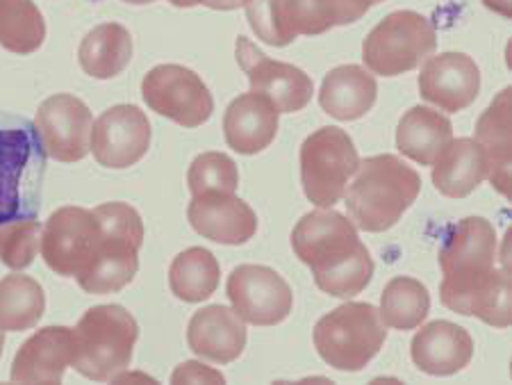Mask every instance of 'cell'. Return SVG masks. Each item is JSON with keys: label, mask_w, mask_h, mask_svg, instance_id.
I'll use <instances>...</instances> for the list:
<instances>
[{"label": "cell", "mask_w": 512, "mask_h": 385, "mask_svg": "<svg viewBox=\"0 0 512 385\" xmlns=\"http://www.w3.org/2000/svg\"><path fill=\"white\" fill-rule=\"evenodd\" d=\"M292 249L315 274L321 292L353 299L374 278V260L351 219L330 208L305 215L292 231Z\"/></svg>", "instance_id": "obj_1"}, {"label": "cell", "mask_w": 512, "mask_h": 385, "mask_svg": "<svg viewBox=\"0 0 512 385\" xmlns=\"http://www.w3.org/2000/svg\"><path fill=\"white\" fill-rule=\"evenodd\" d=\"M419 192L421 178L417 171L396 155L383 153L360 162L342 199L355 228L365 233H383L399 224Z\"/></svg>", "instance_id": "obj_2"}, {"label": "cell", "mask_w": 512, "mask_h": 385, "mask_svg": "<svg viewBox=\"0 0 512 385\" xmlns=\"http://www.w3.org/2000/svg\"><path fill=\"white\" fill-rule=\"evenodd\" d=\"M46 160L37 126L19 114L0 112V226L37 219Z\"/></svg>", "instance_id": "obj_3"}, {"label": "cell", "mask_w": 512, "mask_h": 385, "mask_svg": "<svg viewBox=\"0 0 512 385\" xmlns=\"http://www.w3.org/2000/svg\"><path fill=\"white\" fill-rule=\"evenodd\" d=\"M103 240L92 265L78 276V285L89 294L121 292L139 272V249L144 244V224L128 203H103L94 208Z\"/></svg>", "instance_id": "obj_4"}, {"label": "cell", "mask_w": 512, "mask_h": 385, "mask_svg": "<svg viewBox=\"0 0 512 385\" xmlns=\"http://www.w3.org/2000/svg\"><path fill=\"white\" fill-rule=\"evenodd\" d=\"M76 372L92 381H114L128 370L139 338V326L117 303L96 306L80 317L76 329Z\"/></svg>", "instance_id": "obj_5"}, {"label": "cell", "mask_w": 512, "mask_h": 385, "mask_svg": "<svg viewBox=\"0 0 512 385\" xmlns=\"http://www.w3.org/2000/svg\"><path fill=\"white\" fill-rule=\"evenodd\" d=\"M312 340L324 363L340 372H360L383 349L387 326L376 306L351 301L321 317Z\"/></svg>", "instance_id": "obj_6"}, {"label": "cell", "mask_w": 512, "mask_h": 385, "mask_svg": "<svg viewBox=\"0 0 512 385\" xmlns=\"http://www.w3.org/2000/svg\"><path fill=\"white\" fill-rule=\"evenodd\" d=\"M437 51L433 23L419 12L401 10L387 14L369 32L362 46L365 67L383 78H394L424 64Z\"/></svg>", "instance_id": "obj_7"}, {"label": "cell", "mask_w": 512, "mask_h": 385, "mask_svg": "<svg viewBox=\"0 0 512 385\" xmlns=\"http://www.w3.org/2000/svg\"><path fill=\"white\" fill-rule=\"evenodd\" d=\"M360 158L353 139L342 128H319L301 146L303 192L317 208H333L358 171Z\"/></svg>", "instance_id": "obj_8"}, {"label": "cell", "mask_w": 512, "mask_h": 385, "mask_svg": "<svg viewBox=\"0 0 512 385\" xmlns=\"http://www.w3.org/2000/svg\"><path fill=\"white\" fill-rule=\"evenodd\" d=\"M103 231L94 210L66 206L55 210L41 228V256L57 276H80L92 265Z\"/></svg>", "instance_id": "obj_9"}, {"label": "cell", "mask_w": 512, "mask_h": 385, "mask_svg": "<svg viewBox=\"0 0 512 385\" xmlns=\"http://www.w3.org/2000/svg\"><path fill=\"white\" fill-rule=\"evenodd\" d=\"M148 108L183 128H198L212 117L214 98L208 85L192 69L180 64H160L142 80Z\"/></svg>", "instance_id": "obj_10"}, {"label": "cell", "mask_w": 512, "mask_h": 385, "mask_svg": "<svg viewBox=\"0 0 512 385\" xmlns=\"http://www.w3.org/2000/svg\"><path fill=\"white\" fill-rule=\"evenodd\" d=\"M510 274L506 269H485L442 278L440 299L453 313L478 317L492 329H508L512 322Z\"/></svg>", "instance_id": "obj_11"}, {"label": "cell", "mask_w": 512, "mask_h": 385, "mask_svg": "<svg viewBox=\"0 0 512 385\" xmlns=\"http://www.w3.org/2000/svg\"><path fill=\"white\" fill-rule=\"evenodd\" d=\"M228 299L237 317L253 326H276L294 308L287 281L271 267L239 265L228 278Z\"/></svg>", "instance_id": "obj_12"}, {"label": "cell", "mask_w": 512, "mask_h": 385, "mask_svg": "<svg viewBox=\"0 0 512 385\" xmlns=\"http://www.w3.org/2000/svg\"><path fill=\"white\" fill-rule=\"evenodd\" d=\"M37 133L48 158L64 165L80 162L92 151V110L73 94L46 98L37 110Z\"/></svg>", "instance_id": "obj_13"}, {"label": "cell", "mask_w": 512, "mask_h": 385, "mask_svg": "<svg viewBox=\"0 0 512 385\" xmlns=\"http://www.w3.org/2000/svg\"><path fill=\"white\" fill-rule=\"evenodd\" d=\"M237 62L251 83V92L274 103L278 114L299 112L315 94L312 78L294 64L271 60L246 37H237Z\"/></svg>", "instance_id": "obj_14"}, {"label": "cell", "mask_w": 512, "mask_h": 385, "mask_svg": "<svg viewBox=\"0 0 512 385\" xmlns=\"http://www.w3.org/2000/svg\"><path fill=\"white\" fill-rule=\"evenodd\" d=\"M151 146V121L137 105H114L94 121L92 153L107 169L137 165Z\"/></svg>", "instance_id": "obj_15"}, {"label": "cell", "mask_w": 512, "mask_h": 385, "mask_svg": "<svg viewBox=\"0 0 512 385\" xmlns=\"http://www.w3.org/2000/svg\"><path fill=\"white\" fill-rule=\"evenodd\" d=\"M481 92V69L465 53L431 55L419 73V94L444 112H460Z\"/></svg>", "instance_id": "obj_16"}, {"label": "cell", "mask_w": 512, "mask_h": 385, "mask_svg": "<svg viewBox=\"0 0 512 385\" xmlns=\"http://www.w3.org/2000/svg\"><path fill=\"white\" fill-rule=\"evenodd\" d=\"M194 231L217 244L239 247L258 233V217L249 203L235 194H201L187 208Z\"/></svg>", "instance_id": "obj_17"}, {"label": "cell", "mask_w": 512, "mask_h": 385, "mask_svg": "<svg viewBox=\"0 0 512 385\" xmlns=\"http://www.w3.org/2000/svg\"><path fill=\"white\" fill-rule=\"evenodd\" d=\"M78 354L76 333L66 326H46L23 342L12 365L14 383H62L66 367Z\"/></svg>", "instance_id": "obj_18"}, {"label": "cell", "mask_w": 512, "mask_h": 385, "mask_svg": "<svg viewBox=\"0 0 512 385\" xmlns=\"http://www.w3.org/2000/svg\"><path fill=\"white\" fill-rule=\"evenodd\" d=\"M410 356L421 372L431 376H453L465 370L474 358V340L467 329L437 319L421 326L412 338Z\"/></svg>", "instance_id": "obj_19"}, {"label": "cell", "mask_w": 512, "mask_h": 385, "mask_svg": "<svg viewBox=\"0 0 512 385\" xmlns=\"http://www.w3.org/2000/svg\"><path fill=\"white\" fill-rule=\"evenodd\" d=\"M187 344L198 358L228 365L244 354L246 329L233 308L208 306L189 319Z\"/></svg>", "instance_id": "obj_20"}, {"label": "cell", "mask_w": 512, "mask_h": 385, "mask_svg": "<svg viewBox=\"0 0 512 385\" xmlns=\"http://www.w3.org/2000/svg\"><path fill=\"white\" fill-rule=\"evenodd\" d=\"M497 262V231L483 217H467L451 228L440 249L444 276L492 269Z\"/></svg>", "instance_id": "obj_21"}, {"label": "cell", "mask_w": 512, "mask_h": 385, "mask_svg": "<svg viewBox=\"0 0 512 385\" xmlns=\"http://www.w3.org/2000/svg\"><path fill=\"white\" fill-rule=\"evenodd\" d=\"M224 135L233 151L255 155L267 149L278 135V110L260 94H242L228 105Z\"/></svg>", "instance_id": "obj_22"}, {"label": "cell", "mask_w": 512, "mask_h": 385, "mask_svg": "<svg viewBox=\"0 0 512 385\" xmlns=\"http://www.w3.org/2000/svg\"><path fill=\"white\" fill-rule=\"evenodd\" d=\"M376 78L358 64H344L328 73L319 89L321 110L337 121H355L374 108Z\"/></svg>", "instance_id": "obj_23"}, {"label": "cell", "mask_w": 512, "mask_h": 385, "mask_svg": "<svg viewBox=\"0 0 512 385\" xmlns=\"http://www.w3.org/2000/svg\"><path fill=\"white\" fill-rule=\"evenodd\" d=\"M510 96L512 89L506 87L490 103L476 124V139L487 160V178L497 187V192L510 199Z\"/></svg>", "instance_id": "obj_24"}, {"label": "cell", "mask_w": 512, "mask_h": 385, "mask_svg": "<svg viewBox=\"0 0 512 385\" xmlns=\"http://www.w3.org/2000/svg\"><path fill=\"white\" fill-rule=\"evenodd\" d=\"M487 180V160L474 139L460 137L451 144L433 165L435 190L449 199H465Z\"/></svg>", "instance_id": "obj_25"}, {"label": "cell", "mask_w": 512, "mask_h": 385, "mask_svg": "<svg viewBox=\"0 0 512 385\" xmlns=\"http://www.w3.org/2000/svg\"><path fill=\"white\" fill-rule=\"evenodd\" d=\"M453 139L451 121L442 112L424 108L408 110L396 128V149L419 165L433 167Z\"/></svg>", "instance_id": "obj_26"}, {"label": "cell", "mask_w": 512, "mask_h": 385, "mask_svg": "<svg viewBox=\"0 0 512 385\" xmlns=\"http://www.w3.org/2000/svg\"><path fill=\"white\" fill-rule=\"evenodd\" d=\"M78 60L87 76L98 80L117 78L132 60V37L121 23H101L82 39Z\"/></svg>", "instance_id": "obj_27"}, {"label": "cell", "mask_w": 512, "mask_h": 385, "mask_svg": "<svg viewBox=\"0 0 512 385\" xmlns=\"http://www.w3.org/2000/svg\"><path fill=\"white\" fill-rule=\"evenodd\" d=\"M221 269L212 251L192 247L176 256L169 269V288L180 301H208L219 288Z\"/></svg>", "instance_id": "obj_28"}, {"label": "cell", "mask_w": 512, "mask_h": 385, "mask_svg": "<svg viewBox=\"0 0 512 385\" xmlns=\"http://www.w3.org/2000/svg\"><path fill=\"white\" fill-rule=\"evenodd\" d=\"M46 310L44 288L26 274H10L0 281V329H35Z\"/></svg>", "instance_id": "obj_29"}, {"label": "cell", "mask_w": 512, "mask_h": 385, "mask_svg": "<svg viewBox=\"0 0 512 385\" xmlns=\"http://www.w3.org/2000/svg\"><path fill=\"white\" fill-rule=\"evenodd\" d=\"M381 319L387 329L412 331L419 329L431 313V294L417 278L396 276L387 283L381 297Z\"/></svg>", "instance_id": "obj_30"}, {"label": "cell", "mask_w": 512, "mask_h": 385, "mask_svg": "<svg viewBox=\"0 0 512 385\" xmlns=\"http://www.w3.org/2000/svg\"><path fill=\"white\" fill-rule=\"evenodd\" d=\"M374 5L378 0H292V26L296 35L317 37L360 21Z\"/></svg>", "instance_id": "obj_31"}, {"label": "cell", "mask_w": 512, "mask_h": 385, "mask_svg": "<svg viewBox=\"0 0 512 385\" xmlns=\"http://www.w3.org/2000/svg\"><path fill=\"white\" fill-rule=\"evenodd\" d=\"M46 39V21L35 0H0V46L16 55H30Z\"/></svg>", "instance_id": "obj_32"}, {"label": "cell", "mask_w": 512, "mask_h": 385, "mask_svg": "<svg viewBox=\"0 0 512 385\" xmlns=\"http://www.w3.org/2000/svg\"><path fill=\"white\" fill-rule=\"evenodd\" d=\"M246 19L260 42L285 48L294 42L292 0H246Z\"/></svg>", "instance_id": "obj_33"}, {"label": "cell", "mask_w": 512, "mask_h": 385, "mask_svg": "<svg viewBox=\"0 0 512 385\" xmlns=\"http://www.w3.org/2000/svg\"><path fill=\"white\" fill-rule=\"evenodd\" d=\"M192 196L201 194H235L239 187V169L226 153L210 151L198 155L187 174Z\"/></svg>", "instance_id": "obj_34"}, {"label": "cell", "mask_w": 512, "mask_h": 385, "mask_svg": "<svg viewBox=\"0 0 512 385\" xmlns=\"http://www.w3.org/2000/svg\"><path fill=\"white\" fill-rule=\"evenodd\" d=\"M41 226L37 219H21L0 226V262L21 272L28 269L41 249Z\"/></svg>", "instance_id": "obj_35"}, {"label": "cell", "mask_w": 512, "mask_h": 385, "mask_svg": "<svg viewBox=\"0 0 512 385\" xmlns=\"http://www.w3.org/2000/svg\"><path fill=\"white\" fill-rule=\"evenodd\" d=\"M171 381L173 383H198V381L201 383H224L226 379L219 372L210 370V367H203V365L194 363V360H189V363L180 365L178 370L173 372Z\"/></svg>", "instance_id": "obj_36"}, {"label": "cell", "mask_w": 512, "mask_h": 385, "mask_svg": "<svg viewBox=\"0 0 512 385\" xmlns=\"http://www.w3.org/2000/svg\"><path fill=\"white\" fill-rule=\"evenodd\" d=\"M171 5L176 7H196V5H205L210 10H219V12H230V10H239V7L246 5V0H169Z\"/></svg>", "instance_id": "obj_37"}, {"label": "cell", "mask_w": 512, "mask_h": 385, "mask_svg": "<svg viewBox=\"0 0 512 385\" xmlns=\"http://www.w3.org/2000/svg\"><path fill=\"white\" fill-rule=\"evenodd\" d=\"M123 3H130V5H148V3H155V0H123Z\"/></svg>", "instance_id": "obj_38"}, {"label": "cell", "mask_w": 512, "mask_h": 385, "mask_svg": "<svg viewBox=\"0 0 512 385\" xmlns=\"http://www.w3.org/2000/svg\"><path fill=\"white\" fill-rule=\"evenodd\" d=\"M3 349H5V331L0 329V356H3Z\"/></svg>", "instance_id": "obj_39"}]
</instances>
